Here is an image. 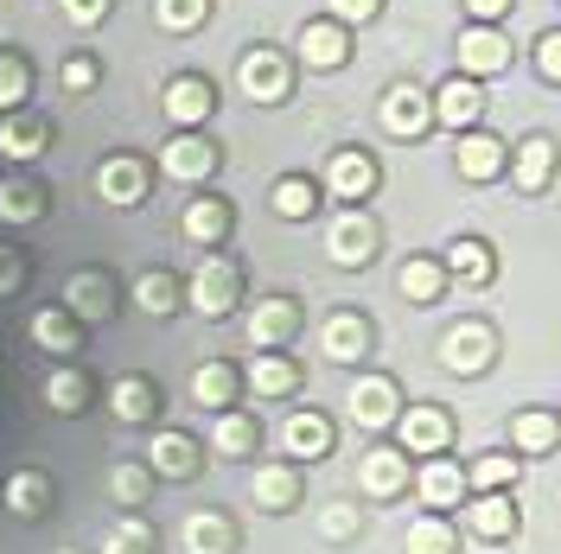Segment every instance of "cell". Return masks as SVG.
<instances>
[{
    "label": "cell",
    "mask_w": 561,
    "mask_h": 554,
    "mask_svg": "<svg viewBox=\"0 0 561 554\" xmlns=\"http://www.w3.org/2000/svg\"><path fill=\"white\" fill-rule=\"evenodd\" d=\"M192 307L205 312V319H224V312L237 307V268L230 262H205L192 275Z\"/></svg>",
    "instance_id": "1"
},
{
    "label": "cell",
    "mask_w": 561,
    "mask_h": 554,
    "mask_svg": "<svg viewBox=\"0 0 561 554\" xmlns=\"http://www.w3.org/2000/svg\"><path fill=\"white\" fill-rule=\"evenodd\" d=\"M440 363L447 370H466V377H479L491 363V332L485 325H459V332H447L440 338Z\"/></svg>",
    "instance_id": "2"
},
{
    "label": "cell",
    "mask_w": 561,
    "mask_h": 554,
    "mask_svg": "<svg viewBox=\"0 0 561 554\" xmlns=\"http://www.w3.org/2000/svg\"><path fill=\"white\" fill-rule=\"evenodd\" d=\"M370 255H377V230H370V217H357V210L339 217V223H332V262H339V268H364Z\"/></svg>",
    "instance_id": "3"
},
{
    "label": "cell",
    "mask_w": 561,
    "mask_h": 554,
    "mask_svg": "<svg viewBox=\"0 0 561 554\" xmlns=\"http://www.w3.org/2000/svg\"><path fill=\"white\" fill-rule=\"evenodd\" d=\"M479 108H485L479 83H472V77H447V83H440V96H434V122H447V128H472V122H479Z\"/></svg>",
    "instance_id": "4"
},
{
    "label": "cell",
    "mask_w": 561,
    "mask_h": 554,
    "mask_svg": "<svg viewBox=\"0 0 561 554\" xmlns=\"http://www.w3.org/2000/svg\"><path fill=\"white\" fill-rule=\"evenodd\" d=\"M427 122H434V103H427L421 90L396 83V90L383 96V128H389V135H421Z\"/></svg>",
    "instance_id": "5"
},
{
    "label": "cell",
    "mask_w": 561,
    "mask_h": 554,
    "mask_svg": "<svg viewBox=\"0 0 561 554\" xmlns=\"http://www.w3.org/2000/svg\"><path fill=\"white\" fill-rule=\"evenodd\" d=\"M396 434H402V452H440L447 434H454V420L440 415V408H409V415L396 420Z\"/></svg>",
    "instance_id": "6"
},
{
    "label": "cell",
    "mask_w": 561,
    "mask_h": 554,
    "mask_svg": "<svg viewBox=\"0 0 561 554\" xmlns=\"http://www.w3.org/2000/svg\"><path fill=\"white\" fill-rule=\"evenodd\" d=\"M511 65V45L491 33V26H472V33L459 38V70H472V77H491V70Z\"/></svg>",
    "instance_id": "7"
},
{
    "label": "cell",
    "mask_w": 561,
    "mask_h": 554,
    "mask_svg": "<svg viewBox=\"0 0 561 554\" xmlns=\"http://www.w3.org/2000/svg\"><path fill=\"white\" fill-rule=\"evenodd\" d=\"M167 173L173 178H210L217 173V147L210 140H198V135H179V140H167Z\"/></svg>",
    "instance_id": "8"
},
{
    "label": "cell",
    "mask_w": 561,
    "mask_h": 554,
    "mask_svg": "<svg viewBox=\"0 0 561 554\" xmlns=\"http://www.w3.org/2000/svg\"><path fill=\"white\" fill-rule=\"evenodd\" d=\"M210 103H217V96H210V83H205V77H173V83H167V115H173L179 128L205 122Z\"/></svg>",
    "instance_id": "9"
},
{
    "label": "cell",
    "mask_w": 561,
    "mask_h": 554,
    "mask_svg": "<svg viewBox=\"0 0 561 554\" xmlns=\"http://www.w3.org/2000/svg\"><path fill=\"white\" fill-rule=\"evenodd\" d=\"M351 415L364 420V427H389V420H396V382L364 377L351 389Z\"/></svg>",
    "instance_id": "10"
},
{
    "label": "cell",
    "mask_w": 561,
    "mask_h": 554,
    "mask_svg": "<svg viewBox=\"0 0 561 554\" xmlns=\"http://www.w3.org/2000/svg\"><path fill=\"white\" fill-rule=\"evenodd\" d=\"M459 173L466 178H497L504 173V140L497 135H459Z\"/></svg>",
    "instance_id": "11"
},
{
    "label": "cell",
    "mask_w": 561,
    "mask_h": 554,
    "mask_svg": "<svg viewBox=\"0 0 561 554\" xmlns=\"http://www.w3.org/2000/svg\"><path fill=\"white\" fill-rule=\"evenodd\" d=\"M243 90L255 103H280V90H287V65H280L275 51H249L243 58Z\"/></svg>",
    "instance_id": "12"
},
{
    "label": "cell",
    "mask_w": 561,
    "mask_h": 554,
    "mask_svg": "<svg viewBox=\"0 0 561 554\" xmlns=\"http://www.w3.org/2000/svg\"><path fill=\"white\" fill-rule=\"evenodd\" d=\"M96 192H103L108 205H140V192H147V173H140V160H108L103 173H96Z\"/></svg>",
    "instance_id": "13"
},
{
    "label": "cell",
    "mask_w": 561,
    "mask_h": 554,
    "mask_svg": "<svg viewBox=\"0 0 561 554\" xmlns=\"http://www.w3.org/2000/svg\"><path fill=\"white\" fill-rule=\"evenodd\" d=\"M294 319H300V312H294V300H262V307H255V319H249V345H255V350H275L280 338L294 332Z\"/></svg>",
    "instance_id": "14"
},
{
    "label": "cell",
    "mask_w": 561,
    "mask_h": 554,
    "mask_svg": "<svg viewBox=\"0 0 561 554\" xmlns=\"http://www.w3.org/2000/svg\"><path fill=\"white\" fill-rule=\"evenodd\" d=\"M332 192H339V198H370V185H377V166H370V153H357V147H351V153H339V160H332Z\"/></svg>",
    "instance_id": "15"
},
{
    "label": "cell",
    "mask_w": 561,
    "mask_h": 554,
    "mask_svg": "<svg viewBox=\"0 0 561 554\" xmlns=\"http://www.w3.org/2000/svg\"><path fill=\"white\" fill-rule=\"evenodd\" d=\"M147 465H153L160 478H192V472H198V447H192L185 434H160V440H153V459H147Z\"/></svg>",
    "instance_id": "16"
},
{
    "label": "cell",
    "mask_w": 561,
    "mask_h": 554,
    "mask_svg": "<svg viewBox=\"0 0 561 554\" xmlns=\"http://www.w3.org/2000/svg\"><path fill=\"white\" fill-rule=\"evenodd\" d=\"M549 173H556V140L529 135L524 147H517V185H524V192H542Z\"/></svg>",
    "instance_id": "17"
},
{
    "label": "cell",
    "mask_w": 561,
    "mask_h": 554,
    "mask_svg": "<svg viewBox=\"0 0 561 554\" xmlns=\"http://www.w3.org/2000/svg\"><path fill=\"white\" fill-rule=\"evenodd\" d=\"M370 350V325L364 319H351V312H339L332 325H325V357H339V363H357Z\"/></svg>",
    "instance_id": "18"
},
{
    "label": "cell",
    "mask_w": 561,
    "mask_h": 554,
    "mask_svg": "<svg viewBox=\"0 0 561 554\" xmlns=\"http://www.w3.org/2000/svg\"><path fill=\"white\" fill-rule=\"evenodd\" d=\"M300 58L313 70H339L345 65V33H339L332 20H325V26H307V33H300Z\"/></svg>",
    "instance_id": "19"
},
{
    "label": "cell",
    "mask_w": 561,
    "mask_h": 554,
    "mask_svg": "<svg viewBox=\"0 0 561 554\" xmlns=\"http://www.w3.org/2000/svg\"><path fill=\"white\" fill-rule=\"evenodd\" d=\"M402 485H409V459L402 452H370L364 459V490L370 497H396Z\"/></svg>",
    "instance_id": "20"
},
{
    "label": "cell",
    "mask_w": 561,
    "mask_h": 554,
    "mask_svg": "<svg viewBox=\"0 0 561 554\" xmlns=\"http://www.w3.org/2000/svg\"><path fill=\"white\" fill-rule=\"evenodd\" d=\"M459 465H447V459H427L421 465V504H434V510H447V504H459Z\"/></svg>",
    "instance_id": "21"
},
{
    "label": "cell",
    "mask_w": 561,
    "mask_h": 554,
    "mask_svg": "<svg viewBox=\"0 0 561 554\" xmlns=\"http://www.w3.org/2000/svg\"><path fill=\"white\" fill-rule=\"evenodd\" d=\"M287 452H300V459L332 452V427H325V415H294L287 420Z\"/></svg>",
    "instance_id": "22"
},
{
    "label": "cell",
    "mask_w": 561,
    "mask_h": 554,
    "mask_svg": "<svg viewBox=\"0 0 561 554\" xmlns=\"http://www.w3.org/2000/svg\"><path fill=\"white\" fill-rule=\"evenodd\" d=\"M313 205H319L313 178H300V173L275 178V210H280V217H287V223H300V217H313Z\"/></svg>",
    "instance_id": "23"
},
{
    "label": "cell",
    "mask_w": 561,
    "mask_h": 554,
    "mask_svg": "<svg viewBox=\"0 0 561 554\" xmlns=\"http://www.w3.org/2000/svg\"><path fill=\"white\" fill-rule=\"evenodd\" d=\"M447 275L466 280V287H485V280H491V249L472 243V236H466V243H454V255H447Z\"/></svg>",
    "instance_id": "24"
},
{
    "label": "cell",
    "mask_w": 561,
    "mask_h": 554,
    "mask_svg": "<svg viewBox=\"0 0 561 554\" xmlns=\"http://www.w3.org/2000/svg\"><path fill=\"white\" fill-rule=\"evenodd\" d=\"M472 529H479V535H511V529H517V504L497 497V490H485V497L472 504Z\"/></svg>",
    "instance_id": "25"
},
{
    "label": "cell",
    "mask_w": 561,
    "mask_h": 554,
    "mask_svg": "<svg viewBox=\"0 0 561 554\" xmlns=\"http://www.w3.org/2000/svg\"><path fill=\"white\" fill-rule=\"evenodd\" d=\"M556 434H561L556 415H517L511 420V447H524V452H549L556 447Z\"/></svg>",
    "instance_id": "26"
},
{
    "label": "cell",
    "mask_w": 561,
    "mask_h": 554,
    "mask_svg": "<svg viewBox=\"0 0 561 554\" xmlns=\"http://www.w3.org/2000/svg\"><path fill=\"white\" fill-rule=\"evenodd\" d=\"M224 230H230V210L217 205V198H198V205L185 210V236L192 243H217Z\"/></svg>",
    "instance_id": "27"
},
{
    "label": "cell",
    "mask_w": 561,
    "mask_h": 554,
    "mask_svg": "<svg viewBox=\"0 0 561 554\" xmlns=\"http://www.w3.org/2000/svg\"><path fill=\"white\" fill-rule=\"evenodd\" d=\"M108 402H115V415H122V420H147L160 395H153V389H147L140 377H122L115 389H108Z\"/></svg>",
    "instance_id": "28"
},
{
    "label": "cell",
    "mask_w": 561,
    "mask_h": 554,
    "mask_svg": "<svg viewBox=\"0 0 561 554\" xmlns=\"http://www.w3.org/2000/svg\"><path fill=\"white\" fill-rule=\"evenodd\" d=\"M294 490H300V478H294L287 465L255 472V504H262V510H287V504H294Z\"/></svg>",
    "instance_id": "29"
},
{
    "label": "cell",
    "mask_w": 561,
    "mask_h": 554,
    "mask_svg": "<svg viewBox=\"0 0 561 554\" xmlns=\"http://www.w3.org/2000/svg\"><path fill=\"white\" fill-rule=\"evenodd\" d=\"M185 549L192 554H230V522L224 517H192L185 522Z\"/></svg>",
    "instance_id": "30"
},
{
    "label": "cell",
    "mask_w": 561,
    "mask_h": 554,
    "mask_svg": "<svg viewBox=\"0 0 561 554\" xmlns=\"http://www.w3.org/2000/svg\"><path fill=\"white\" fill-rule=\"evenodd\" d=\"M249 389H255V395H287V389H294V363H287V357H255V363H249Z\"/></svg>",
    "instance_id": "31"
},
{
    "label": "cell",
    "mask_w": 561,
    "mask_h": 554,
    "mask_svg": "<svg viewBox=\"0 0 561 554\" xmlns=\"http://www.w3.org/2000/svg\"><path fill=\"white\" fill-rule=\"evenodd\" d=\"M192 395H198L205 408H230V395H237V377H230L224 363H205V370L192 377Z\"/></svg>",
    "instance_id": "32"
},
{
    "label": "cell",
    "mask_w": 561,
    "mask_h": 554,
    "mask_svg": "<svg viewBox=\"0 0 561 554\" xmlns=\"http://www.w3.org/2000/svg\"><path fill=\"white\" fill-rule=\"evenodd\" d=\"M210 447L224 452V459H243V452H255V420L249 415H224L217 420V440Z\"/></svg>",
    "instance_id": "33"
},
{
    "label": "cell",
    "mask_w": 561,
    "mask_h": 554,
    "mask_svg": "<svg viewBox=\"0 0 561 554\" xmlns=\"http://www.w3.org/2000/svg\"><path fill=\"white\" fill-rule=\"evenodd\" d=\"M440 268H434V262H409V268H402V293H409V300H415V307H434V300H440Z\"/></svg>",
    "instance_id": "34"
},
{
    "label": "cell",
    "mask_w": 561,
    "mask_h": 554,
    "mask_svg": "<svg viewBox=\"0 0 561 554\" xmlns=\"http://www.w3.org/2000/svg\"><path fill=\"white\" fill-rule=\"evenodd\" d=\"M70 307L83 319H108V280L103 275H77L70 280Z\"/></svg>",
    "instance_id": "35"
},
{
    "label": "cell",
    "mask_w": 561,
    "mask_h": 554,
    "mask_svg": "<svg viewBox=\"0 0 561 554\" xmlns=\"http://www.w3.org/2000/svg\"><path fill=\"white\" fill-rule=\"evenodd\" d=\"M459 542H454V529L440 517H421L415 529H409V554H454Z\"/></svg>",
    "instance_id": "36"
},
{
    "label": "cell",
    "mask_w": 561,
    "mask_h": 554,
    "mask_svg": "<svg viewBox=\"0 0 561 554\" xmlns=\"http://www.w3.org/2000/svg\"><path fill=\"white\" fill-rule=\"evenodd\" d=\"M38 147H45V128H38V122H0V153L33 160Z\"/></svg>",
    "instance_id": "37"
},
{
    "label": "cell",
    "mask_w": 561,
    "mask_h": 554,
    "mask_svg": "<svg viewBox=\"0 0 561 554\" xmlns=\"http://www.w3.org/2000/svg\"><path fill=\"white\" fill-rule=\"evenodd\" d=\"M135 300H140L147 312H173V307H179L173 275H140V280H135Z\"/></svg>",
    "instance_id": "38"
},
{
    "label": "cell",
    "mask_w": 561,
    "mask_h": 554,
    "mask_svg": "<svg viewBox=\"0 0 561 554\" xmlns=\"http://www.w3.org/2000/svg\"><path fill=\"white\" fill-rule=\"evenodd\" d=\"M511 478H517V459H511V452H491V459L472 465V485H479V490H504Z\"/></svg>",
    "instance_id": "39"
},
{
    "label": "cell",
    "mask_w": 561,
    "mask_h": 554,
    "mask_svg": "<svg viewBox=\"0 0 561 554\" xmlns=\"http://www.w3.org/2000/svg\"><path fill=\"white\" fill-rule=\"evenodd\" d=\"M38 504H45V478H38V472H20V478L7 485V510H20V517H33Z\"/></svg>",
    "instance_id": "40"
},
{
    "label": "cell",
    "mask_w": 561,
    "mask_h": 554,
    "mask_svg": "<svg viewBox=\"0 0 561 554\" xmlns=\"http://www.w3.org/2000/svg\"><path fill=\"white\" fill-rule=\"evenodd\" d=\"M33 338L45 350H77V332H70V319H58V312H38V319H33Z\"/></svg>",
    "instance_id": "41"
},
{
    "label": "cell",
    "mask_w": 561,
    "mask_h": 554,
    "mask_svg": "<svg viewBox=\"0 0 561 554\" xmlns=\"http://www.w3.org/2000/svg\"><path fill=\"white\" fill-rule=\"evenodd\" d=\"M45 402H51L58 415H77V408H83V382L70 377V370H58V377L45 382Z\"/></svg>",
    "instance_id": "42"
},
{
    "label": "cell",
    "mask_w": 561,
    "mask_h": 554,
    "mask_svg": "<svg viewBox=\"0 0 561 554\" xmlns=\"http://www.w3.org/2000/svg\"><path fill=\"white\" fill-rule=\"evenodd\" d=\"M38 210L45 205H38L33 185H7V192H0V217H13V223H33Z\"/></svg>",
    "instance_id": "43"
},
{
    "label": "cell",
    "mask_w": 561,
    "mask_h": 554,
    "mask_svg": "<svg viewBox=\"0 0 561 554\" xmlns=\"http://www.w3.org/2000/svg\"><path fill=\"white\" fill-rule=\"evenodd\" d=\"M205 13H210V0H160V26H173V33L198 26Z\"/></svg>",
    "instance_id": "44"
},
{
    "label": "cell",
    "mask_w": 561,
    "mask_h": 554,
    "mask_svg": "<svg viewBox=\"0 0 561 554\" xmlns=\"http://www.w3.org/2000/svg\"><path fill=\"white\" fill-rule=\"evenodd\" d=\"M147 549H153V529H147V522H122L103 542V554H147Z\"/></svg>",
    "instance_id": "45"
},
{
    "label": "cell",
    "mask_w": 561,
    "mask_h": 554,
    "mask_svg": "<svg viewBox=\"0 0 561 554\" xmlns=\"http://www.w3.org/2000/svg\"><path fill=\"white\" fill-rule=\"evenodd\" d=\"M20 103H26V65L0 58V108H20Z\"/></svg>",
    "instance_id": "46"
},
{
    "label": "cell",
    "mask_w": 561,
    "mask_h": 554,
    "mask_svg": "<svg viewBox=\"0 0 561 554\" xmlns=\"http://www.w3.org/2000/svg\"><path fill=\"white\" fill-rule=\"evenodd\" d=\"M536 65H542V77H549V83H561V33H549L542 45H536Z\"/></svg>",
    "instance_id": "47"
},
{
    "label": "cell",
    "mask_w": 561,
    "mask_h": 554,
    "mask_svg": "<svg viewBox=\"0 0 561 554\" xmlns=\"http://www.w3.org/2000/svg\"><path fill=\"white\" fill-rule=\"evenodd\" d=\"M65 13L77 20V26H96V20L108 13V0H65Z\"/></svg>",
    "instance_id": "48"
},
{
    "label": "cell",
    "mask_w": 561,
    "mask_h": 554,
    "mask_svg": "<svg viewBox=\"0 0 561 554\" xmlns=\"http://www.w3.org/2000/svg\"><path fill=\"white\" fill-rule=\"evenodd\" d=\"M65 83H70V90H90V83H96V65H90V58H70Z\"/></svg>",
    "instance_id": "49"
},
{
    "label": "cell",
    "mask_w": 561,
    "mask_h": 554,
    "mask_svg": "<svg viewBox=\"0 0 561 554\" xmlns=\"http://www.w3.org/2000/svg\"><path fill=\"white\" fill-rule=\"evenodd\" d=\"M377 7H383V0H332V13H339V20H370Z\"/></svg>",
    "instance_id": "50"
},
{
    "label": "cell",
    "mask_w": 561,
    "mask_h": 554,
    "mask_svg": "<svg viewBox=\"0 0 561 554\" xmlns=\"http://www.w3.org/2000/svg\"><path fill=\"white\" fill-rule=\"evenodd\" d=\"M351 529H357V510H351V504L325 510V535H351Z\"/></svg>",
    "instance_id": "51"
},
{
    "label": "cell",
    "mask_w": 561,
    "mask_h": 554,
    "mask_svg": "<svg viewBox=\"0 0 561 554\" xmlns=\"http://www.w3.org/2000/svg\"><path fill=\"white\" fill-rule=\"evenodd\" d=\"M115 490H122V497H128V504H135L140 490H147V472H135V465H128V472H122V478H115Z\"/></svg>",
    "instance_id": "52"
},
{
    "label": "cell",
    "mask_w": 561,
    "mask_h": 554,
    "mask_svg": "<svg viewBox=\"0 0 561 554\" xmlns=\"http://www.w3.org/2000/svg\"><path fill=\"white\" fill-rule=\"evenodd\" d=\"M466 13L472 20H497V13H511V0H466Z\"/></svg>",
    "instance_id": "53"
},
{
    "label": "cell",
    "mask_w": 561,
    "mask_h": 554,
    "mask_svg": "<svg viewBox=\"0 0 561 554\" xmlns=\"http://www.w3.org/2000/svg\"><path fill=\"white\" fill-rule=\"evenodd\" d=\"M13 280H20V262H13V255H0V287H13Z\"/></svg>",
    "instance_id": "54"
}]
</instances>
